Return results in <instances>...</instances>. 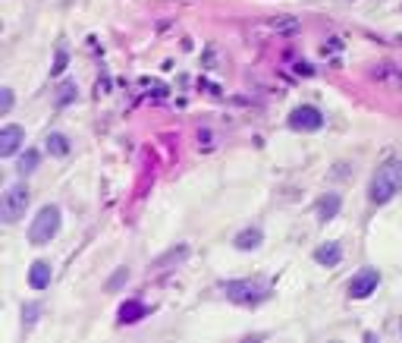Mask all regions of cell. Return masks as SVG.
Segmentation results:
<instances>
[{
    "mask_svg": "<svg viewBox=\"0 0 402 343\" xmlns=\"http://www.w3.org/2000/svg\"><path fill=\"white\" fill-rule=\"evenodd\" d=\"M13 110V89H0V114H10Z\"/></svg>",
    "mask_w": 402,
    "mask_h": 343,
    "instance_id": "d6986e66",
    "label": "cell"
},
{
    "mask_svg": "<svg viewBox=\"0 0 402 343\" xmlns=\"http://www.w3.org/2000/svg\"><path fill=\"white\" fill-rule=\"evenodd\" d=\"M29 208V186L25 183H10L0 196V221L3 224H16L19 217H25Z\"/></svg>",
    "mask_w": 402,
    "mask_h": 343,
    "instance_id": "3957f363",
    "label": "cell"
},
{
    "mask_svg": "<svg viewBox=\"0 0 402 343\" xmlns=\"http://www.w3.org/2000/svg\"><path fill=\"white\" fill-rule=\"evenodd\" d=\"M126 280H129V271H126V268H119V271L113 274L110 280H107V290H117V286H123Z\"/></svg>",
    "mask_w": 402,
    "mask_h": 343,
    "instance_id": "ffe728a7",
    "label": "cell"
},
{
    "mask_svg": "<svg viewBox=\"0 0 402 343\" xmlns=\"http://www.w3.org/2000/svg\"><path fill=\"white\" fill-rule=\"evenodd\" d=\"M396 192H402V161L389 158V161H383V164L377 167V173L371 177L368 198L374 205H387Z\"/></svg>",
    "mask_w": 402,
    "mask_h": 343,
    "instance_id": "6da1fadb",
    "label": "cell"
},
{
    "mask_svg": "<svg viewBox=\"0 0 402 343\" xmlns=\"http://www.w3.org/2000/svg\"><path fill=\"white\" fill-rule=\"evenodd\" d=\"M38 161H41V158H38L35 148H25V154L19 158V173H31L38 167Z\"/></svg>",
    "mask_w": 402,
    "mask_h": 343,
    "instance_id": "5bb4252c",
    "label": "cell"
},
{
    "mask_svg": "<svg viewBox=\"0 0 402 343\" xmlns=\"http://www.w3.org/2000/svg\"><path fill=\"white\" fill-rule=\"evenodd\" d=\"M314 261L324 268H336L343 261V246L339 242H324V246L314 249Z\"/></svg>",
    "mask_w": 402,
    "mask_h": 343,
    "instance_id": "ba28073f",
    "label": "cell"
},
{
    "mask_svg": "<svg viewBox=\"0 0 402 343\" xmlns=\"http://www.w3.org/2000/svg\"><path fill=\"white\" fill-rule=\"evenodd\" d=\"M186 255H188V249H186V246H179V249H170V252L163 255V258H157V261H154V268H167L170 261H182V258H186Z\"/></svg>",
    "mask_w": 402,
    "mask_h": 343,
    "instance_id": "9a60e30c",
    "label": "cell"
},
{
    "mask_svg": "<svg viewBox=\"0 0 402 343\" xmlns=\"http://www.w3.org/2000/svg\"><path fill=\"white\" fill-rule=\"evenodd\" d=\"M41 312V305H25L22 309V318H25V324H35V315Z\"/></svg>",
    "mask_w": 402,
    "mask_h": 343,
    "instance_id": "44dd1931",
    "label": "cell"
},
{
    "mask_svg": "<svg viewBox=\"0 0 402 343\" xmlns=\"http://www.w3.org/2000/svg\"><path fill=\"white\" fill-rule=\"evenodd\" d=\"M295 70H299V73H305V76H311V73H314L308 64H299V66H295Z\"/></svg>",
    "mask_w": 402,
    "mask_h": 343,
    "instance_id": "603a6c76",
    "label": "cell"
},
{
    "mask_svg": "<svg viewBox=\"0 0 402 343\" xmlns=\"http://www.w3.org/2000/svg\"><path fill=\"white\" fill-rule=\"evenodd\" d=\"M73 98H75V82H63L60 85V95H57V108H66Z\"/></svg>",
    "mask_w": 402,
    "mask_h": 343,
    "instance_id": "2e32d148",
    "label": "cell"
},
{
    "mask_svg": "<svg viewBox=\"0 0 402 343\" xmlns=\"http://www.w3.org/2000/svg\"><path fill=\"white\" fill-rule=\"evenodd\" d=\"M47 152L54 154V158H66V154H69V139L63 133H50L47 136Z\"/></svg>",
    "mask_w": 402,
    "mask_h": 343,
    "instance_id": "4fadbf2b",
    "label": "cell"
},
{
    "mask_svg": "<svg viewBox=\"0 0 402 343\" xmlns=\"http://www.w3.org/2000/svg\"><path fill=\"white\" fill-rule=\"evenodd\" d=\"M22 142H25V129L22 126H3L0 129V158H13V154L22 148Z\"/></svg>",
    "mask_w": 402,
    "mask_h": 343,
    "instance_id": "52a82bcc",
    "label": "cell"
},
{
    "mask_svg": "<svg viewBox=\"0 0 402 343\" xmlns=\"http://www.w3.org/2000/svg\"><path fill=\"white\" fill-rule=\"evenodd\" d=\"M60 233V208L57 205H44L29 224V242L31 246H47L54 236Z\"/></svg>",
    "mask_w": 402,
    "mask_h": 343,
    "instance_id": "7a4b0ae2",
    "label": "cell"
},
{
    "mask_svg": "<svg viewBox=\"0 0 402 343\" xmlns=\"http://www.w3.org/2000/svg\"><path fill=\"white\" fill-rule=\"evenodd\" d=\"M50 277H54V274H50V265L47 261H31V268H29V284H31V290H47L50 286Z\"/></svg>",
    "mask_w": 402,
    "mask_h": 343,
    "instance_id": "9c48e42d",
    "label": "cell"
},
{
    "mask_svg": "<svg viewBox=\"0 0 402 343\" xmlns=\"http://www.w3.org/2000/svg\"><path fill=\"white\" fill-rule=\"evenodd\" d=\"M66 64H69L66 51H57V57H54V66H50V76H60V73L66 70Z\"/></svg>",
    "mask_w": 402,
    "mask_h": 343,
    "instance_id": "ac0fdd59",
    "label": "cell"
},
{
    "mask_svg": "<svg viewBox=\"0 0 402 343\" xmlns=\"http://www.w3.org/2000/svg\"><path fill=\"white\" fill-rule=\"evenodd\" d=\"M377 284H380V271H377V268H362V271L352 274V280H349V296L368 299L371 293L377 290Z\"/></svg>",
    "mask_w": 402,
    "mask_h": 343,
    "instance_id": "8992f818",
    "label": "cell"
},
{
    "mask_svg": "<svg viewBox=\"0 0 402 343\" xmlns=\"http://www.w3.org/2000/svg\"><path fill=\"white\" fill-rule=\"evenodd\" d=\"M289 126H292L295 133H318V129L324 126V114H320L314 104H302V108H295L292 114H289Z\"/></svg>",
    "mask_w": 402,
    "mask_h": 343,
    "instance_id": "5b68a950",
    "label": "cell"
},
{
    "mask_svg": "<svg viewBox=\"0 0 402 343\" xmlns=\"http://www.w3.org/2000/svg\"><path fill=\"white\" fill-rule=\"evenodd\" d=\"M339 208H343V198L336 196V192H330V196H324L318 202V221H333V217L339 214Z\"/></svg>",
    "mask_w": 402,
    "mask_h": 343,
    "instance_id": "30bf717a",
    "label": "cell"
},
{
    "mask_svg": "<svg viewBox=\"0 0 402 343\" xmlns=\"http://www.w3.org/2000/svg\"><path fill=\"white\" fill-rule=\"evenodd\" d=\"M274 32H299V20H295V16H283V20H274Z\"/></svg>",
    "mask_w": 402,
    "mask_h": 343,
    "instance_id": "e0dca14e",
    "label": "cell"
},
{
    "mask_svg": "<svg viewBox=\"0 0 402 343\" xmlns=\"http://www.w3.org/2000/svg\"><path fill=\"white\" fill-rule=\"evenodd\" d=\"M138 318H144V305L129 299V302L119 305V324H135Z\"/></svg>",
    "mask_w": 402,
    "mask_h": 343,
    "instance_id": "7c38bea8",
    "label": "cell"
},
{
    "mask_svg": "<svg viewBox=\"0 0 402 343\" xmlns=\"http://www.w3.org/2000/svg\"><path fill=\"white\" fill-rule=\"evenodd\" d=\"M261 240H264L261 230H258V227H248V230H242V233L232 240V246L242 249V252H248V249H258V246H261Z\"/></svg>",
    "mask_w": 402,
    "mask_h": 343,
    "instance_id": "8fae6325",
    "label": "cell"
},
{
    "mask_svg": "<svg viewBox=\"0 0 402 343\" xmlns=\"http://www.w3.org/2000/svg\"><path fill=\"white\" fill-rule=\"evenodd\" d=\"M107 89H110V82H107V79H100V82H98V95H104Z\"/></svg>",
    "mask_w": 402,
    "mask_h": 343,
    "instance_id": "7402d4cb",
    "label": "cell"
},
{
    "mask_svg": "<svg viewBox=\"0 0 402 343\" xmlns=\"http://www.w3.org/2000/svg\"><path fill=\"white\" fill-rule=\"evenodd\" d=\"M226 299L236 305H258L267 299V286L258 284V280H230V284L223 286Z\"/></svg>",
    "mask_w": 402,
    "mask_h": 343,
    "instance_id": "277c9868",
    "label": "cell"
}]
</instances>
